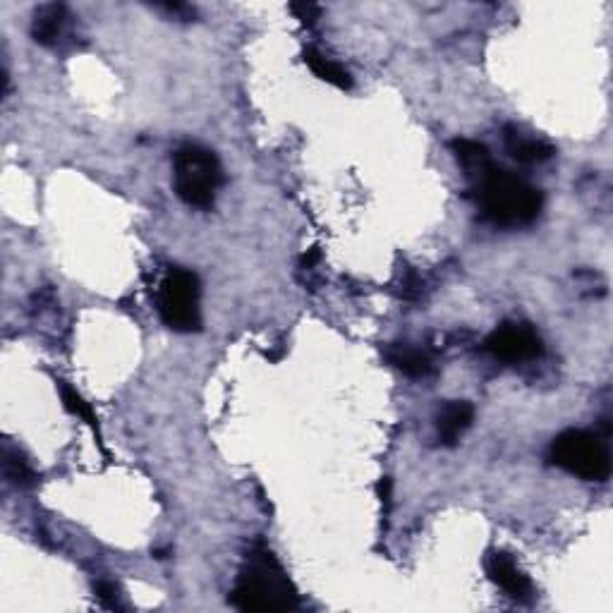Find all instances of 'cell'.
I'll return each instance as SVG.
<instances>
[{
    "instance_id": "3",
    "label": "cell",
    "mask_w": 613,
    "mask_h": 613,
    "mask_svg": "<svg viewBox=\"0 0 613 613\" xmlns=\"http://www.w3.org/2000/svg\"><path fill=\"white\" fill-rule=\"evenodd\" d=\"M223 182V168L214 151L199 144L178 149L173 161V185L185 204L209 209Z\"/></svg>"
},
{
    "instance_id": "4",
    "label": "cell",
    "mask_w": 613,
    "mask_h": 613,
    "mask_svg": "<svg viewBox=\"0 0 613 613\" xmlns=\"http://www.w3.org/2000/svg\"><path fill=\"white\" fill-rule=\"evenodd\" d=\"M549 458L561 470L587 482H604L611 475V455L606 443L597 434L582 429L558 434L551 443Z\"/></svg>"
},
{
    "instance_id": "7",
    "label": "cell",
    "mask_w": 613,
    "mask_h": 613,
    "mask_svg": "<svg viewBox=\"0 0 613 613\" xmlns=\"http://www.w3.org/2000/svg\"><path fill=\"white\" fill-rule=\"evenodd\" d=\"M487 573L489 578L511 594L513 599H527L532 594V585L527 575L518 568L511 554L506 551H491L487 556Z\"/></svg>"
},
{
    "instance_id": "6",
    "label": "cell",
    "mask_w": 613,
    "mask_h": 613,
    "mask_svg": "<svg viewBox=\"0 0 613 613\" xmlns=\"http://www.w3.org/2000/svg\"><path fill=\"white\" fill-rule=\"evenodd\" d=\"M487 350L496 360L527 362L542 355V338L527 324H503L487 338Z\"/></svg>"
},
{
    "instance_id": "1",
    "label": "cell",
    "mask_w": 613,
    "mask_h": 613,
    "mask_svg": "<svg viewBox=\"0 0 613 613\" xmlns=\"http://www.w3.org/2000/svg\"><path fill=\"white\" fill-rule=\"evenodd\" d=\"M300 599L281 563L269 549H257L247 556L238 585L233 590V606L240 611H290Z\"/></svg>"
},
{
    "instance_id": "16",
    "label": "cell",
    "mask_w": 613,
    "mask_h": 613,
    "mask_svg": "<svg viewBox=\"0 0 613 613\" xmlns=\"http://www.w3.org/2000/svg\"><path fill=\"white\" fill-rule=\"evenodd\" d=\"M96 594H99L103 606H108V609H120L118 587H115L113 582H99V585H96Z\"/></svg>"
},
{
    "instance_id": "11",
    "label": "cell",
    "mask_w": 613,
    "mask_h": 613,
    "mask_svg": "<svg viewBox=\"0 0 613 613\" xmlns=\"http://www.w3.org/2000/svg\"><path fill=\"white\" fill-rule=\"evenodd\" d=\"M386 357L393 367L400 369L403 374L415 376V379H420V376H429L434 369L432 357H429L427 352L410 348V345H393V348L388 350Z\"/></svg>"
},
{
    "instance_id": "8",
    "label": "cell",
    "mask_w": 613,
    "mask_h": 613,
    "mask_svg": "<svg viewBox=\"0 0 613 613\" xmlns=\"http://www.w3.org/2000/svg\"><path fill=\"white\" fill-rule=\"evenodd\" d=\"M70 20L72 17L65 5H60V3L41 5V8L34 12V20H32L34 41L46 48H56L60 41H63V36L68 34Z\"/></svg>"
},
{
    "instance_id": "14",
    "label": "cell",
    "mask_w": 613,
    "mask_h": 613,
    "mask_svg": "<svg viewBox=\"0 0 613 613\" xmlns=\"http://www.w3.org/2000/svg\"><path fill=\"white\" fill-rule=\"evenodd\" d=\"M3 467L5 479H8L10 484H15L17 489H27L36 484V472L32 470V465H29L27 460H24V455L17 451V448H12L10 443L3 451Z\"/></svg>"
},
{
    "instance_id": "13",
    "label": "cell",
    "mask_w": 613,
    "mask_h": 613,
    "mask_svg": "<svg viewBox=\"0 0 613 613\" xmlns=\"http://www.w3.org/2000/svg\"><path fill=\"white\" fill-rule=\"evenodd\" d=\"M453 151L455 159H458L460 166L465 168L467 175H477V178H482V175L491 168L489 151L484 144L472 142V139H455Z\"/></svg>"
},
{
    "instance_id": "17",
    "label": "cell",
    "mask_w": 613,
    "mask_h": 613,
    "mask_svg": "<svg viewBox=\"0 0 613 613\" xmlns=\"http://www.w3.org/2000/svg\"><path fill=\"white\" fill-rule=\"evenodd\" d=\"M290 10L295 12V17L302 24H314V20L319 17V5H312V3H293L290 5Z\"/></svg>"
},
{
    "instance_id": "10",
    "label": "cell",
    "mask_w": 613,
    "mask_h": 613,
    "mask_svg": "<svg viewBox=\"0 0 613 613\" xmlns=\"http://www.w3.org/2000/svg\"><path fill=\"white\" fill-rule=\"evenodd\" d=\"M503 139H506V149L511 151V156L520 163H542L549 161L556 154L551 144L542 142V139L525 135L523 130H518L515 125H508L503 130Z\"/></svg>"
},
{
    "instance_id": "12",
    "label": "cell",
    "mask_w": 613,
    "mask_h": 613,
    "mask_svg": "<svg viewBox=\"0 0 613 613\" xmlns=\"http://www.w3.org/2000/svg\"><path fill=\"white\" fill-rule=\"evenodd\" d=\"M305 63L309 65V70L319 77V80L333 84L338 89H350L352 87V77L350 72L338 65L336 60H331L329 56L317 51V48H307L305 51Z\"/></svg>"
},
{
    "instance_id": "9",
    "label": "cell",
    "mask_w": 613,
    "mask_h": 613,
    "mask_svg": "<svg viewBox=\"0 0 613 613\" xmlns=\"http://www.w3.org/2000/svg\"><path fill=\"white\" fill-rule=\"evenodd\" d=\"M472 420H475V410L467 400H451L443 405L439 417H436V432H439L441 443H446V446L458 443L460 436L470 429Z\"/></svg>"
},
{
    "instance_id": "2",
    "label": "cell",
    "mask_w": 613,
    "mask_h": 613,
    "mask_svg": "<svg viewBox=\"0 0 613 613\" xmlns=\"http://www.w3.org/2000/svg\"><path fill=\"white\" fill-rule=\"evenodd\" d=\"M479 204L496 226H527L542 211V192L518 175L491 166L479 178Z\"/></svg>"
},
{
    "instance_id": "15",
    "label": "cell",
    "mask_w": 613,
    "mask_h": 613,
    "mask_svg": "<svg viewBox=\"0 0 613 613\" xmlns=\"http://www.w3.org/2000/svg\"><path fill=\"white\" fill-rule=\"evenodd\" d=\"M60 398H63L65 410L72 412V415H75V417H82V420L87 422V424H91V427H94V429L99 427V422H96L94 412H91V405L80 396V393L75 391V388L65 384V381H60Z\"/></svg>"
},
{
    "instance_id": "5",
    "label": "cell",
    "mask_w": 613,
    "mask_h": 613,
    "mask_svg": "<svg viewBox=\"0 0 613 613\" xmlns=\"http://www.w3.org/2000/svg\"><path fill=\"white\" fill-rule=\"evenodd\" d=\"M202 288H199V278L192 271L175 269L161 283L159 293V312L163 324L168 329L180 333L199 331L202 326Z\"/></svg>"
}]
</instances>
